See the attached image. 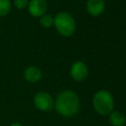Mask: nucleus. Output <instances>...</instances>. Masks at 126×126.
Listing matches in <instances>:
<instances>
[{
  "label": "nucleus",
  "instance_id": "obj_1",
  "mask_svg": "<svg viewBox=\"0 0 126 126\" xmlns=\"http://www.w3.org/2000/svg\"><path fill=\"white\" fill-rule=\"evenodd\" d=\"M80 98L78 94L70 90L62 91L54 100V108L56 112L66 118L75 116L80 109Z\"/></svg>",
  "mask_w": 126,
  "mask_h": 126
},
{
  "label": "nucleus",
  "instance_id": "obj_2",
  "mask_svg": "<svg viewBox=\"0 0 126 126\" xmlns=\"http://www.w3.org/2000/svg\"><path fill=\"white\" fill-rule=\"evenodd\" d=\"M93 107L99 115L106 116L113 111L114 98L113 95L106 90L97 91L93 96Z\"/></svg>",
  "mask_w": 126,
  "mask_h": 126
},
{
  "label": "nucleus",
  "instance_id": "obj_3",
  "mask_svg": "<svg viewBox=\"0 0 126 126\" xmlns=\"http://www.w3.org/2000/svg\"><path fill=\"white\" fill-rule=\"evenodd\" d=\"M53 26L58 33L64 37H69L74 34L76 31V21L74 17L68 12H59L54 17Z\"/></svg>",
  "mask_w": 126,
  "mask_h": 126
},
{
  "label": "nucleus",
  "instance_id": "obj_4",
  "mask_svg": "<svg viewBox=\"0 0 126 126\" xmlns=\"http://www.w3.org/2000/svg\"><path fill=\"white\" fill-rule=\"evenodd\" d=\"M33 105L40 111L48 112L54 108V99L47 92H38L33 96Z\"/></svg>",
  "mask_w": 126,
  "mask_h": 126
},
{
  "label": "nucleus",
  "instance_id": "obj_5",
  "mask_svg": "<svg viewBox=\"0 0 126 126\" xmlns=\"http://www.w3.org/2000/svg\"><path fill=\"white\" fill-rule=\"evenodd\" d=\"M89 75V68L83 61H76L70 68V76L76 82H82L87 79Z\"/></svg>",
  "mask_w": 126,
  "mask_h": 126
},
{
  "label": "nucleus",
  "instance_id": "obj_6",
  "mask_svg": "<svg viewBox=\"0 0 126 126\" xmlns=\"http://www.w3.org/2000/svg\"><path fill=\"white\" fill-rule=\"evenodd\" d=\"M47 1L46 0H30L28 4V12L31 16L34 18H39L47 11Z\"/></svg>",
  "mask_w": 126,
  "mask_h": 126
},
{
  "label": "nucleus",
  "instance_id": "obj_7",
  "mask_svg": "<svg viewBox=\"0 0 126 126\" xmlns=\"http://www.w3.org/2000/svg\"><path fill=\"white\" fill-rule=\"evenodd\" d=\"M87 12L93 17L100 16L105 9V1L104 0H87L86 4Z\"/></svg>",
  "mask_w": 126,
  "mask_h": 126
},
{
  "label": "nucleus",
  "instance_id": "obj_8",
  "mask_svg": "<svg viewBox=\"0 0 126 126\" xmlns=\"http://www.w3.org/2000/svg\"><path fill=\"white\" fill-rule=\"evenodd\" d=\"M41 77H42L41 70L34 65L28 66L24 71V79L31 84H35L39 82L41 80Z\"/></svg>",
  "mask_w": 126,
  "mask_h": 126
},
{
  "label": "nucleus",
  "instance_id": "obj_9",
  "mask_svg": "<svg viewBox=\"0 0 126 126\" xmlns=\"http://www.w3.org/2000/svg\"><path fill=\"white\" fill-rule=\"evenodd\" d=\"M108 121L112 126H124L126 124V116L122 111L113 110L108 115Z\"/></svg>",
  "mask_w": 126,
  "mask_h": 126
},
{
  "label": "nucleus",
  "instance_id": "obj_10",
  "mask_svg": "<svg viewBox=\"0 0 126 126\" xmlns=\"http://www.w3.org/2000/svg\"><path fill=\"white\" fill-rule=\"evenodd\" d=\"M53 23H54V17L51 16L50 14L45 13L39 17V25L44 29L51 28L53 26Z\"/></svg>",
  "mask_w": 126,
  "mask_h": 126
},
{
  "label": "nucleus",
  "instance_id": "obj_11",
  "mask_svg": "<svg viewBox=\"0 0 126 126\" xmlns=\"http://www.w3.org/2000/svg\"><path fill=\"white\" fill-rule=\"evenodd\" d=\"M12 8L11 0H0V18L7 16Z\"/></svg>",
  "mask_w": 126,
  "mask_h": 126
},
{
  "label": "nucleus",
  "instance_id": "obj_12",
  "mask_svg": "<svg viewBox=\"0 0 126 126\" xmlns=\"http://www.w3.org/2000/svg\"><path fill=\"white\" fill-rule=\"evenodd\" d=\"M30 0H13V5L18 10H24L28 7Z\"/></svg>",
  "mask_w": 126,
  "mask_h": 126
},
{
  "label": "nucleus",
  "instance_id": "obj_13",
  "mask_svg": "<svg viewBox=\"0 0 126 126\" xmlns=\"http://www.w3.org/2000/svg\"><path fill=\"white\" fill-rule=\"evenodd\" d=\"M9 126H24V125H22V124L19 123V122H13V123H11Z\"/></svg>",
  "mask_w": 126,
  "mask_h": 126
}]
</instances>
